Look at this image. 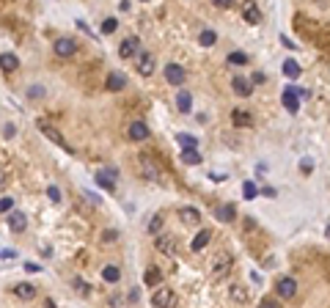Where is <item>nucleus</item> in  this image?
I'll use <instances>...</instances> for the list:
<instances>
[{"mask_svg": "<svg viewBox=\"0 0 330 308\" xmlns=\"http://www.w3.org/2000/svg\"><path fill=\"white\" fill-rule=\"evenodd\" d=\"M182 162H184V165H198V162H201L198 149H184V152H182Z\"/></svg>", "mask_w": 330, "mask_h": 308, "instance_id": "25", "label": "nucleus"}, {"mask_svg": "<svg viewBox=\"0 0 330 308\" xmlns=\"http://www.w3.org/2000/svg\"><path fill=\"white\" fill-rule=\"evenodd\" d=\"M130 138H132V141H146V138H149V127L143 124V121H132V124H130Z\"/></svg>", "mask_w": 330, "mask_h": 308, "instance_id": "18", "label": "nucleus"}, {"mask_svg": "<svg viewBox=\"0 0 330 308\" xmlns=\"http://www.w3.org/2000/svg\"><path fill=\"white\" fill-rule=\"evenodd\" d=\"M229 64L242 66V64H248V55H245V53H231V55H229Z\"/></svg>", "mask_w": 330, "mask_h": 308, "instance_id": "34", "label": "nucleus"}, {"mask_svg": "<svg viewBox=\"0 0 330 308\" xmlns=\"http://www.w3.org/2000/svg\"><path fill=\"white\" fill-rule=\"evenodd\" d=\"M50 308H53V306H50Z\"/></svg>", "mask_w": 330, "mask_h": 308, "instance_id": "46", "label": "nucleus"}, {"mask_svg": "<svg viewBox=\"0 0 330 308\" xmlns=\"http://www.w3.org/2000/svg\"><path fill=\"white\" fill-rule=\"evenodd\" d=\"M176 141H179V146H182V149H195V146H198V141H195L193 135H184V132H179Z\"/></svg>", "mask_w": 330, "mask_h": 308, "instance_id": "30", "label": "nucleus"}, {"mask_svg": "<svg viewBox=\"0 0 330 308\" xmlns=\"http://www.w3.org/2000/svg\"><path fill=\"white\" fill-rule=\"evenodd\" d=\"M47 196L53 198V201H61V190L58 187H47Z\"/></svg>", "mask_w": 330, "mask_h": 308, "instance_id": "39", "label": "nucleus"}, {"mask_svg": "<svg viewBox=\"0 0 330 308\" xmlns=\"http://www.w3.org/2000/svg\"><path fill=\"white\" fill-rule=\"evenodd\" d=\"M17 66H19V58L14 53H3V55H0V69H3V72H8V75H11Z\"/></svg>", "mask_w": 330, "mask_h": 308, "instance_id": "20", "label": "nucleus"}, {"mask_svg": "<svg viewBox=\"0 0 330 308\" xmlns=\"http://www.w3.org/2000/svg\"><path fill=\"white\" fill-rule=\"evenodd\" d=\"M218 220H223V223H231V220L237 218V209H234V204H223V207H218Z\"/></svg>", "mask_w": 330, "mask_h": 308, "instance_id": "22", "label": "nucleus"}, {"mask_svg": "<svg viewBox=\"0 0 330 308\" xmlns=\"http://www.w3.org/2000/svg\"><path fill=\"white\" fill-rule=\"evenodd\" d=\"M0 212H14V198H8V196L0 198Z\"/></svg>", "mask_w": 330, "mask_h": 308, "instance_id": "35", "label": "nucleus"}, {"mask_svg": "<svg viewBox=\"0 0 330 308\" xmlns=\"http://www.w3.org/2000/svg\"><path fill=\"white\" fill-rule=\"evenodd\" d=\"M300 64H297V61H292V58H289V61H283V75H286V77H300Z\"/></svg>", "mask_w": 330, "mask_h": 308, "instance_id": "27", "label": "nucleus"}, {"mask_svg": "<svg viewBox=\"0 0 330 308\" xmlns=\"http://www.w3.org/2000/svg\"><path fill=\"white\" fill-rule=\"evenodd\" d=\"M242 196H245L248 201H253V198L259 196V187H256L253 182H245V184H242Z\"/></svg>", "mask_w": 330, "mask_h": 308, "instance_id": "31", "label": "nucleus"}, {"mask_svg": "<svg viewBox=\"0 0 330 308\" xmlns=\"http://www.w3.org/2000/svg\"><path fill=\"white\" fill-rule=\"evenodd\" d=\"M179 220L187 226H195V223H201V215H198V209H193V207H182L179 209Z\"/></svg>", "mask_w": 330, "mask_h": 308, "instance_id": "16", "label": "nucleus"}, {"mask_svg": "<svg viewBox=\"0 0 330 308\" xmlns=\"http://www.w3.org/2000/svg\"><path fill=\"white\" fill-rule=\"evenodd\" d=\"M297 91L300 88H283V94H281V102H283V107H286L289 113H297L300 110V96H297Z\"/></svg>", "mask_w": 330, "mask_h": 308, "instance_id": "7", "label": "nucleus"}, {"mask_svg": "<svg viewBox=\"0 0 330 308\" xmlns=\"http://www.w3.org/2000/svg\"><path fill=\"white\" fill-rule=\"evenodd\" d=\"M215 6H218V8H229V6H234V3H231V0H215Z\"/></svg>", "mask_w": 330, "mask_h": 308, "instance_id": "42", "label": "nucleus"}, {"mask_svg": "<svg viewBox=\"0 0 330 308\" xmlns=\"http://www.w3.org/2000/svg\"><path fill=\"white\" fill-rule=\"evenodd\" d=\"M231 121H234V127H250L253 124V113L237 107V110H231Z\"/></svg>", "mask_w": 330, "mask_h": 308, "instance_id": "13", "label": "nucleus"}, {"mask_svg": "<svg viewBox=\"0 0 330 308\" xmlns=\"http://www.w3.org/2000/svg\"><path fill=\"white\" fill-rule=\"evenodd\" d=\"M118 173H116V168H105V171H99L96 173V184H102V187H107V190H113L116 184H113V179H116Z\"/></svg>", "mask_w": 330, "mask_h": 308, "instance_id": "15", "label": "nucleus"}, {"mask_svg": "<svg viewBox=\"0 0 330 308\" xmlns=\"http://www.w3.org/2000/svg\"><path fill=\"white\" fill-rule=\"evenodd\" d=\"M138 47H141V39H138V36H127V39L118 44V58H132V55L138 53Z\"/></svg>", "mask_w": 330, "mask_h": 308, "instance_id": "8", "label": "nucleus"}, {"mask_svg": "<svg viewBox=\"0 0 330 308\" xmlns=\"http://www.w3.org/2000/svg\"><path fill=\"white\" fill-rule=\"evenodd\" d=\"M14 295H17L19 300H33V297H36V289H33L30 284H17V286H14Z\"/></svg>", "mask_w": 330, "mask_h": 308, "instance_id": "23", "label": "nucleus"}, {"mask_svg": "<svg viewBox=\"0 0 330 308\" xmlns=\"http://www.w3.org/2000/svg\"><path fill=\"white\" fill-rule=\"evenodd\" d=\"M275 295L281 297V300H292V297L297 295V281L292 278V275H281V278L275 281Z\"/></svg>", "mask_w": 330, "mask_h": 308, "instance_id": "2", "label": "nucleus"}, {"mask_svg": "<svg viewBox=\"0 0 330 308\" xmlns=\"http://www.w3.org/2000/svg\"><path fill=\"white\" fill-rule=\"evenodd\" d=\"M25 270H28V273H39L41 267H39V264H33V261H25Z\"/></svg>", "mask_w": 330, "mask_h": 308, "instance_id": "41", "label": "nucleus"}, {"mask_svg": "<svg viewBox=\"0 0 330 308\" xmlns=\"http://www.w3.org/2000/svg\"><path fill=\"white\" fill-rule=\"evenodd\" d=\"M198 42H201V47H212V44L218 42V36H215V30H201Z\"/></svg>", "mask_w": 330, "mask_h": 308, "instance_id": "29", "label": "nucleus"}, {"mask_svg": "<svg viewBox=\"0 0 330 308\" xmlns=\"http://www.w3.org/2000/svg\"><path fill=\"white\" fill-rule=\"evenodd\" d=\"M8 229L14 231V234H22L25 231V226H28V215L25 212H19V209H14V212H8Z\"/></svg>", "mask_w": 330, "mask_h": 308, "instance_id": "10", "label": "nucleus"}, {"mask_svg": "<svg viewBox=\"0 0 330 308\" xmlns=\"http://www.w3.org/2000/svg\"><path fill=\"white\" fill-rule=\"evenodd\" d=\"M176 107H179V113H190V107H193V96H190V91H179L176 94Z\"/></svg>", "mask_w": 330, "mask_h": 308, "instance_id": "21", "label": "nucleus"}, {"mask_svg": "<svg viewBox=\"0 0 330 308\" xmlns=\"http://www.w3.org/2000/svg\"><path fill=\"white\" fill-rule=\"evenodd\" d=\"M231 264H234V259H231L229 253H218V256L212 259V264H209V275H212L215 281H220V278H223V275L231 270Z\"/></svg>", "mask_w": 330, "mask_h": 308, "instance_id": "1", "label": "nucleus"}, {"mask_svg": "<svg viewBox=\"0 0 330 308\" xmlns=\"http://www.w3.org/2000/svg\"><path fill=\"white\" fill-rule=\"evenodd\" d=\"M102 278H105L107 284H116V281L121 278V270H118L116 264H107L105 270H102Z\"/></svg>", "mask_w": 330, "mask_h": 308, "instance_id": "26", "label": "nucleus"}, {"mask_svg": "<svg viewBox=\"0 0 330 308\" xmlns=\"http://www.w3.org/2000/svg\"><path fill=\"white\" fill-rule=\"evenodd\" d=\"M184 77H187V72H184L179 64H168V66H165V80H168L171 85H182Z\"/></svg>", "mask_w": 330, "mask_h": 308, "instance_id": "11", "label": "nucleus"}, {"mask_svg": "<svg viewBox=\"0 0 330 308\" xmlns=\"http://www.w3.org/2000/svg\"><path fill=\"white\" fill-rule=\"evenodd\" d=\"M160 278H163V275H160L157 267H149L146 275H143V284H146V286H157V284H160Z\"/></svg>", "mask_w": 330, "mask_h": 308, "instance_id": "28", "label": "nucleus"}, {"mask_svg": "<svg viewBox=\"0 0 330 308\" xmlns=\"http://www.w3.org/2000/svg\"><path fill=\"white\" fill-rule=\"evenodd\" d=\"M242 17H245L250 25H259L261 22V11L256 6H245V8H242Z\"/></svg>", "mask_w": 330, "mask_h": 308, "instance_id": "24", "label": "nucleus"}, {"mask_svg": "<svg viewBox=\"0 0 330 308\" xmlns=\"http://www.w3.org/2000/svg\"><path fill=\"white\" fill-rule=\"evenodd\" d=\"M102 239H105V242H113V239H118V234H116V231H105Z\"/></svg>", "mask_w": 330, "mask_h": 308, "instance_id": "40", "label": "nucleus"}, {"mask_svg": "<svg viewBox=\"0 0 330 308\" xmlns=\"http://www.w3.org/2000/svg\"><path fill=\"white\" fill-rule=\"evenodd\" d=\"M231 297H234L237 303H245L248 300V295H245V289H242V286H231Z\"/></svg>", "mask_w": 330, "mask_h": 308, "instance_id": "33", "label": "nucleus"}, {"mask_svg": "<svg viewBox=\"0 0 330 308\" xmlns=\"http://www.w3.org/2000/svg\"><path fill=\"white\" fill-rule=\"evenodd\" d=\"M209 239H212V231H209V229H201L198 234H195V237H193V242H190V248H193L195 253H198V250H204L206 245H209Z\"/></svg>", "mask_w": 330, "mask_h": 308, "instance_id": "14", "label": "nucleus"}, {"mask_svg": "<svg viewBox=\"0 0 330 308\" xmlns=\"http://www.w3.org/2000/svg\"><path fill=\"white\" fill-rule=\"evenodd\" d=\"M160 229H163V215H154V218L149 220V231L160 237Z\"/></svg>", "mask_w": 330, "mask_h": 308, "instance_id": "32", "label": "nucleus"}, {"mask_svg": "<svg viewBox=\"0 0 330 308\" xmlns=\"http://www.w3.org/2000/svg\"><path fill=\"white\" fill-rule=\"evenodd\" d=\"M328 237H330V226H328Z\"/></svg>", "mask_w": 330, "mask_h": 308, "instance_id": "45", "label": "nucleus"}, {"mask_svg": "<svg viewBox=\"0 0 330 308\" xmlns=\"http://www.w3.org/2000/svg\"><path fill=\"white\" fill-rule=\"evenodd\" d=\"M138 72H141L143 77H149L154 72V55L152 53H143L141 61H138Z\"/></svg>", "mask_w": 330, "mask_h": 308, "instance_id": "19", "label": "nucleus"}, {"mask_svg": "<svg viewBox=\"0 0 330 308\" xmlns=\"http://www.w3.org/2000/svg\"><path fill=\"white\" fill-rule=\"evenodd\" d=\"M138 168L143 171V176H146V179H152V182H163V173H160V168L152 162V157L141 154V157H138Z\"/></svg>", "mask_w": 330, "mask_h": 308, "instance_id": "4", "label": "nucleus"}, {"mask_svg": "<svg viewBox=\"0 0 330 308\" xmlns=\"http://www.w3.org/2000/svg\"><path fill=\"white\" fill-rule=\"evenodd\" d=\"M53 50H55V55H61V58H72V55L77 53V42L69 39V36H58L55 44H53Z\"/></svg>", "mask_w": 330, "mask_h": 308, "instance_id": "3", "label": "nucleus"}, {"mask_svg": "<svg viewBox=\"0 0 330 308\" xmlns=\"http://www.w3.org/2000/svg\"><path fill=\"white\" fill-rule=\"evenodd\" d=\"M124 85H127V80H124V75H118V72H110L105 80V88L107 91H121Z\"/></svg>", "mask_w": 330, "mask_h": 308, "instance_id": "17", "label": "nucleus"}, {"mask_svg": "<svg viewBox=\"0 0 330 308\" xmlns=\"http://www.w3.org/2000/svg\"><path fill=\"white\" fill-rule=\"evenodd\" d=\"M116 28H118V22H116V19H113V17H107L105 22H102V30H105V33H113V30H116Z\"/></svg>", "mask_w": 330, "mask_h": 308, "instance_id": "37", "label": "nucleus"}, {"mask_svg": "<svg viewBox=\"0 0 330 308\" xmlns=\"http://www.w3.org/2000/svg\"><path fill=\"white\" fill-rule=\"evenodd\" d=\"M259 308H281V306H278L275 297H264V300L259 303Z\"/></svg>", "mask_w": 330, "mask_h": 308, "instance_id": "38", "label": "nucleus"}, {"mask_svg": "<svg viewBox=\"0 0 330 308\" xmlns=\"http://www.w3.org/2000/svg\"><path fill=\"white\" fill-rule=\"evenodd\" d=\"M39 130L44 132V135H47V138H50V141H53V143H58L61 149H66V152H72V146H69V143L64 141V135H61V132L55 130V127H50L47 121H39Z\"/></svg>", "mask_w": 330, "mask_h": 308, "instance_id": "9", "label": "nucleus"}, {"mask_svg": "<svg viewBox=\"0 0 330 308\" xmlns=\"http://www.w3.org/2000/svg\"><path fill=\"white\" fill-rule=\"evenodd\" d=\"M231 88H234L240 96H250V94H253V83H250L248 77H242V75L231 77Z\"/></svg>", "mask_w": 330, "mask_h": 308, "instance_id": "12", "label": "nucleus"}, {"mask_svg": "<svg viewBox=\"0 0 330 308\" xmlns=\"http://www.w3.org/2000/svg\"><path fill=\"white\" fill-rule=\"evenodd\" d=\"M154 250H157V253H165V256H173L176 253V239H173L171 234H160V237L154 239Z\"/></svg>", "mask_w": 330, "mask_h": 308, "instance_id": "6", "label": "nucleus"}, {"mask_svg": "<svg viewBox=\"0 0 330 308\" xmlns=\"http://www.w3.org/2000/svg\"><path fill=\"white\" fill-rule=\"evenodd\" d=\"M14 135H17V127H14V124H6V138H14Z\"/></svg>", "mask_w": 330, "mask_h": 308, "instance_id": "43", "label": "nucleus"}, {"mask_svg": "<svg viewBox=\"0 0 330 308\" xmlns=\"http://www.w3.org/2000/svg\"><path fill=\"white\" fill-rule=\"evenodd\" d=\"M3 190H6V176L0 173V193H3Z\"/></svg>", "mask_w": 330, "mask_h": 308, "instance_id": "44", "label": "nucleus"}, {"mask_svg": "<svg viewBox=\"0 0 330 308\" xmlns=\"http://www.w3.org/2000/svg\"><path fill=\"white\" fill-rule=\"evenodd\" d=\"M28 96H30V99H41V96H44V88H41V85H30Z\"/></svg>", "mask_w": 330, "mask_h": 308, "instance_id": "36", "label": "nucleus"}, {"mask_svg": "<svg viewBox=\"0 0 330 308\" xmlns=\"http://www.w3.org/2000/svg\"><path fill=\"white\" fill-rule=\"evenodd\" d=\"M152 306L154 308H176V295L171 289H157L152 297Z\"/></svg>", "mask_w": 330, "mask_h": 308, "instance_id": "5", "label": "nucleus"}]
</instances>
